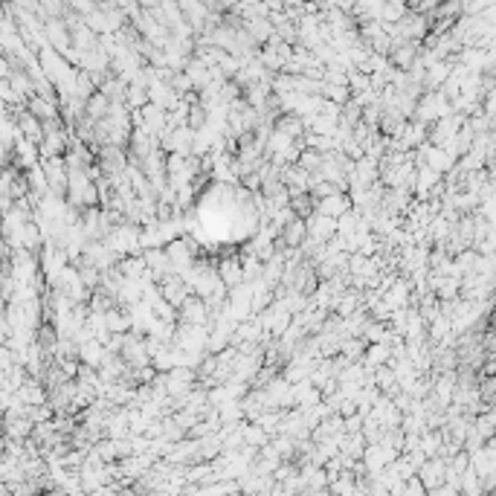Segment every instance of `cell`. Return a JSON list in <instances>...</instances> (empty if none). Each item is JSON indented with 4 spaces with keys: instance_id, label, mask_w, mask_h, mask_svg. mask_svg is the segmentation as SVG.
I'll list each match as a JSON object with an SVG mask.
<instances>
[{
    "instance_id": "cell-1",
    "label": "cell",
    "mask_w": 496,
    "mask_h": 496,
    "mask_svg": "<svg viewBox=\"0 0 496 496\" xmlns=\"http://www.w3.org/2000/svg\"><path fill=\"white\" fill-rule=\"evenodd\" d=\"M215 267H218V276H220V282H224L230 290L247 282V273H244V264H241V259H220Z\"/></svg>"
},
{
    "instance_id": "cell-2",
    "label": "cell",
    "mask_w": 496,
    "mask_h": 496,
    "mask_svg": "<svg viewBox=\"0 0 496 496\" xmlns=\"http://www.w3.org/2000/svg\"><path fill=\"white\" fill-rule=\"evenodd\" d=\"M348 209H351V201L343 195V191H337V195H331V198H325V201L317 203V212L331 215V218H340V215H346Z\"/></svg>"
},
{
    "instance_id": "cell-3",
    "label": "cell",
    "mask_w": 496,
    "mask_h": 496,
    "mask_svg": "<svg viewBox=\"0 0 496 496\" xmlns=\"http://www.w3.org/2000/svg\"><path fill=\"white\" fill-rule=\"evenodd\" d=\"M85 110H88V117H93V119H105V117L110 114V99H107L102 90H96L93 96H88Z\"/></svg>"
},
{
    "instance_id": "cell-4",
    "label": "cell",
    "mask_w": 496,
    "mask_h": 496,
    "mask_svg": "<svg viewBox=\"0 0 496 496\" xmlns=\"http://www.w3.org/2000/svg\"><path fill=\"white\" fill-rule=\"evenodd\" d=\"M267 441H270V432L256 421V427L250 424H244V444H250V447H267Z\"/></svg>"
},
{
    "instance_id": "cell-5",
    "label": "cell",
    "mask_w": 496,
    "mask_h": 496,
    "mask_svg": "<svg viewBox=\"0 0 496 496\" xmlns=\"http://www.w3.org/2000/svg\"><path fill=\"white\" fill-rule=\"evenodd\" d=\"M386 357H389V346L374 343V346L366 351V366H369V369H377V366L386 363Z\"/></svg>"
}]
</instances>
